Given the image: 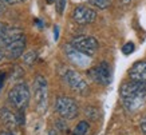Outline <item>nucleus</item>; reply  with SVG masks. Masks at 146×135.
Returning a JSON list of instances; mask_svg holds the SVG:
<instances>
[{
    "label": "nucleus",
    "instance_id": "nucleus-1",
    "mask_svg": "<svg viewBox=\"0 0 146 135\" xmlns=\"http://www.w3.org/2000/svg\"><path fill=\"white\" fill-rule=\"evenodd\" d=\"M34 98L38 113L44 114L48 106V83L42 75H38L34 80Z\"/></svg>",
    "mask_w": 146,
    "mask_h": 135
},
{
    "label": "nucleus",
    "instance_id": "nucleus-2",
    "mask_svg": "<svg viewBox=\"0 0 146 135\" xmlns=\"http://www.w3.org/2000/svg\"><path fill=\"white\" fill-rule=\"evenodd\" d=\"M30 98H31V92L26 83H18L8 91L9 103L18 110L26 109L27 105L30 103Z\"/></svg>",
    "mask_w": 146,
    "mask_h": 135
},
{
    "label": "nucleus",
    "instance_id": "nucleus-3",
    "mask_svg": "<svg viewBox=\"0 0 146 135\" xmlns=\"http://www.w3.org/2000/svg\"><path fill=\"white\" fill-rule=\"evenodd\" d=\"M122 103L126 111L135 113L146 103V82L141 83V86L135 88L133 92L122 98Z\"/></svg>",
    "mask_w": 146,
    "mask_h": 135
},
{
    "label": "nucleus",
    "instance_id": "nucleus-4",
    "mask_svg": "<svg viewBox=\"0 0 146 135\" xmlns=\"http://www.w3.org/2000/svg\"><path fill=\"white\" fill-rule=\"evenodd\" d=\"M55 110L56 113L67 120H71L78 116V105L76 100L70 96H59L55 100Z\"/></svg>",
    "mask_w": 146,
    "mask_h": 135
},
{
    "label": "nucleus",
    "instance_id": "nucleus-5",
    "mask_svg": "<svg viewBox=\"0 0 146 135\" xmlns=\"http://www.w3.org/2000/svg\"><path fill=\"white\" fill-rule=\"evenodd\" d=\"M62 76H63V80L66 82L67 86H68L71 90H74L75 92H78V94L84 95L86 92L89 91V84H87V82H86L76 71L66 68V70L63 71Z\"/></svg>",
    "mask_w": 146,
    "mask_h": 135
},
{
    "label": "nucleus",
    "instance_id": "nucleus-6",
    "mask_svg": "<svg viewBox=\"0 0 146 135\" xmlns=\"http://www.w3.org/2000/svg\"><path fill=\"white\" fill-rule=\"evenodd\" d=\"M89 76L93 79L95 83L102 84V86H107L111 83L113 74H111V67L107 62H101L98 66L93 67L89 70Z\"/></svg>",
    "mask_w": 146,
    "mask_h": 135
},
{
    "label": "nucleus",
    "instance_id": "nucleus-7",
    "mask_svg": "<svg viewBox=\"0 0 146 135\" xmlns=\"http://www.w3.org/2000/svg\"><path fill=\"white\" fill-rule=\"evenodd\" d=\"M70 44L72 47H75L76 50H79L80 52L89 55V56H93L94 54L97 52L98 47H99L98 40L94 36H87V35L76 36V38L71 40Z\"/></svg>",
    "mask_w": 146,
    "mask_h": 135
},
{
    "label": "nucleus",
    "instance_id": "nucleus-8",
    "mask_svg": "<svg viewBox=\"0 0 146 135\" xmlns=\"http://www.w3.org/2000/svg\"><path fill=\"white\" fill-rule=\"evenodd\" d=\"M63 50H64V55L68 59V62L71 64L79 67V68H87L90 66V63H91V56L80 52L79 50L72 47L71 44H66Z\"/></svg>",
    "mask_w": 146,
    "mask_h": 135
},
{
    "label": "nucleus",
    "instance_id": "nucleus-9",
    "mask_svg": "<svg viewBox=\"0 0 146 135\" xmlns=\"http://www.w3.org/2000/svg\"><path fill=\"white\" fill-rule=\"evenodd\" d=\"M27 40H26V35L20 36L18 39L9 42L8 44H5L3 47V51H4V56L8 58V59H18L23 55L24 52V48H26Z\"/></svg>",
    "mask_w": 146,
    "mask_h": 135
},
{
    "label": "nucleus",
    "instance_id": "nucleus-10",
    "mask_svg": "<svg viewBox=\"0 0 146 135\" xmlns=\"http://www.w3.org/2000/svg\"><path fill=\"white\" fill-rule=\"evenodd\" d=\"M97 19L95 9L86 7V5H78L72 11V20L78 24H90Z\"/></svg>",
    "mask_w": 146,
    "mask_h": 135
},
{
    "label": "nucleus",
    "instance_id": "nucleus-11",
    "mask_svg": "<svg viewBox=\"0 0 146 135\" xmlns=\"http://www.w3.org/2000/svg\"><path fill=\"white\" fill-rule=\"evenodd\" d=\"M129 78L135 82H146V62H137L129 70Z\"/></svg>",
    "mask_w": 146,
    "mask_h": 135
},
{
    "label": "nucleus",
    "instance_id": "nucleus-12",
    "mask_svg": "<svg viewBox=\"0 0 146 135\" xmlns=\"http://www.w3.org/2000/svg\"><path fill=\"white\" fill-rule=\"evenodd\" d=\"M0 115H1V120L7 124V126L12 127V126H16L18 123H20L18 120V116L15 115V114H12L9 110L7 109H3L1 110V113H0Z\"/></svg>",
    "mask_w": 146,
    "mask_h": 135
},
{
    "label": "nucleus",
    "instance_id": "nucleus-13",
    "mask_svg": "<svg viewBox=\"0 0 146 135\" xmlns=\"http://www.w3.org/2000/svg\"><path fill=\"white\" fill-rule=\"evenodd\" d=\"M89 130V123L86 120H82L75 126L74 131H72V135H84Z\"/></svg>",
    "mask_w": 146,
    "mask_h": 135
},
{
    "label": "nucleus",
    "instance_id": "nucleus-14",
    "mask_svg": "<svg viewBox=\"0 0 146 135\" xmlns=\"http://www.w3.org/2000/svg\"><path fill=\"white\" fill-rule=\"evenodd\" d=\"M86 1L99 9H106V8H109L111 4V0H86Z\"/></svg>",
    "mask_w": 146,
    "mask_h": 135
},
{
    "label": "nucleus",
    "instance_id": "nucleus-15",
    "mask_svg": "<svg viewBox=\"0 0 146 135\" xmlns=\"http://www.w3.org/2000/svg\"><path fill=\"white\" fill-rule=\"evenodd\" d=\"M36 59V52L35 51H30V52H27L23 55V60L26 64H32Z\"/></svg>",
    "mask_w": 146,
    "mask_h": 135
},
{
    "label": "nucleus",
    "instance_id": "nucleus-16",
    "mask_svg": "<svg viewBox=\"0 0 146 135\" xmlns=\"http://www.w3.org/2000/svg\"><path fill=\"white\" fill-rule=\"evenodd\" d=\"M134 50H135V46H134L133 42H127V43L123 44V47H122V52L125 55H130V54L134 52Z\"/></svg>",
    "mask_w": 146,
    "mask_h": 135
},
{
    "label": "nucleus",
    "instance_id": "nucleus-17",
    "mask_svg": "<svg viewBox=\"0 0 146 135\" xmlns=\"http://www.w3.org/2000/svg\"><path fill=\"white\" fill-rule=\"evenodd\" d=\"M8 30H9V26L7 24V23L0 22V39H1L5 34H7V31H8Z\"/></svg>",
    "mask_w": 146,
    "mask_h": 135
},
{
    "label": "nucleus",
    "instance_id": "nucleus-18",
    "mask_svg": "<svg viewBox=\"0 0 146 135\" xmlns=\"http://www.w3.org/2000/svg\"><path fill=\"white\" fill-rule=\"evenodd\" d=\"M64 7H66V0H58V12L60 15L64 11Z\"/></svg>",
    "mask_w": 146,
    "mask_h": 135
},
{
    "label": "nucleus",
    "instance_id": "nucleus-19",
    "mask_svg": "<svg viewBox=\"0 0 146 135\" xmlns=\"http://www.w3.org/2000/svg\"><path fill=\"white\" fill-rule=\"evenodd\" d=\"M23 1H26V0H0V4H18Z\"/></svg>",
    "mask_w": 146,
    "mask_h": 135
},
{
    "label": "nucleus",
    "instance_id": "nucleus-20",
    "mask_svg": "<svg viewBox=\"0 0 146 135\" xmlns=\"http://www.w3.org/2000/svg\"><path fill=\"white\" fill-rule=\"evenodd\" d=\"M139 127H141V131L143 132V134H146V116L142 119L141 124H139Z\"/></svg>",
    "mask_w": 146,
    "mask_h": 135
},
{
    "label": "nucleus",
    "instance_id": "nucleus-21",
    "mask_svg": "<svg viewBox=\"0 0 146 135\" xmlns=\"http://www.w3.org/2000/svg\"><path fill=\"white\" fill-rule=\"evenodd\" d=\"M54 38H55V40H58V38H59V27L55 26V28H54Z\"/></svg>",
    "mask_w": 146,
    "mask_h": 135
},
{
    "label": "nucleus",
    "instance_id": "nucleus-22",
    "mask_svg": "<svg viewBox=\"0 0 146 135\" xmlns=\"http://www.w3.org/2000/svg\"><path fill=\"white\" fill-rule=\"evenodd\" d=\"M5 11V7H4V4H0V15H1V13L4 12Z\"/></svg>",
    "mask_w": 146,
    "mask_h": 135
},
{
    "label": "nucleus",
    "instance_id": "nucleus-23",
    "mask_svg": "<svg viewBox=\"0 0 146 135\" xmlns=\"http://www.w3.org/2000/svg\"><path fill=\"white\" fill-rule=\"evenodd\" d=\"M3 58H4V51H3V48L0 47V60H1Z\"/></svg>",
    "mask_w": 146,
    "mask_h": 135
},
{
    "label": "nucleus",
    "instance_id": "nucleus-24",
    "mask_svg": "<svg viewBox=\"0 0 146 135\" xmlns=\"http://www.w3.org/2000/svg\"><path fill=\"white\" fill-rule=\"evenodd\" d=\"M0 135H13V134L9 132V131H3V132H0Z\"/></svg>",
    "mask_w": 146,
    "mask_h": 135
},
{
    "label": "nucleus",
    "instance_id": "nucleus-25",
    "mask_svg": "<svg viewBox=\"0 0 146 135\" xmlns=\"http://www.w3.org/2000/svg\"><path fill=\"white\" fill-rule=\"evenodd\" d=\"M48 135H58V132L55 130H50L48 131Z\"/></svg>",
    "mask_w": 146,
    "mask_h": 135
},
{
    "label": "nucleus",
    "instance_id": "nucleus-26",
    "mask_svg": "<svg viewBox=\"0 0 146 135\" xmlns=\"http://www.w3.org/2000/svg\"><path fill=\"white\" fill-rule=\"evenodd\" d=\"M130 1H131V0H122V3H123L125 5H127V4H130Z\"/></svg>",
    "mask_w": 146,
    "mask_h": 135
},
{
    "label": "nucleus",
    "instance_id": "nucleus-27",
    "mask_svg": "<svg viewBox=\"0 0 146 135\" xmlns=\"http://www.w3.org/2000/svg\"><path fill=\"white\" fill-rule=\"evenodd\" d=\"M1 86H3V83H1V80H0V88H1Z\"/></svg>",
    "mask_w": 146,
    "mask_h": 135
},
{
    "label": "nucleus",
    "instance_id": "nucleus-28",
    "mask_svg": "<svg viewBox=\"0 0 146 135\" xmlns=\"http://www.w3.org/2000/svg\"><path fill=\"white\" fill-rule=\"evenodd\" d=\"M48 3H52V0H48Z\"/></svg>",
    "mask_w": 146,
    "mask_h": 135
}]
</instances>
